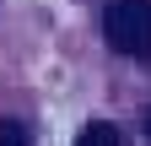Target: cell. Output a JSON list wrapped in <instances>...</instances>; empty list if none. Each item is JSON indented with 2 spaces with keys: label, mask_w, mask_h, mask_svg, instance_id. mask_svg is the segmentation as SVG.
Returning a JSON list of instances; mask_svg holds the SVG:
<instances>
[{
  "label": "cell",
  "mask_w": 151,
  "mask_h": 146,
  "mask_svg": "<svg viewBox=\"0 0 151 146\" xmlns=\"http://www.w3.org/2000/svg\"><path fill=\"white\" fill-rule=\"evenodd\" d=\"M108 43L129 60H151V0H108L103 6Z\"/></svg>",
  "instance_id": "obj_1"
},
{
  "label": "cell",
  "mask_w": 151,
  "mask_h": 146,
  "mask_svg": "<svg viewBox=\"0 0 151 146\" xmlns=\"http://www.w3.org/2000/svg\"><path fill=\"white\" fill-rule=\"evenodd\" d=\"M76 146H119V130H113V124H86V130L81 135H76Z\"/></svg>",
  "instance_id": "obj_2"
},
{
  "label": "cell",
  "mask_w": 151,
  "mask_h": 146,
  "mask_svg": "<svg viewBox=\"0 0 151 146\" xmlns=\"http://www.w3.org/2000/svg\"><path fill=\"white\" fill-rule=\"evenodd\" d=\"M0 146H32L27 124H16V119H0Z\"/></svg>",
  "instance_id": "obj_3"
},
{
  "label": "cell",
  "mask_w": 151,
  "mask_h": 146,
  "mask_svg": "<svg viewBox=\"0 0 151 146\" xmlns=\"http://www.w3.org/2000/svg\"><path fill=\"white\" fill-rule=\"evenodd\" d=\"M146 141H151V114H146Z\"/></svg>",
  "instance_id": "obj_4"
}]
</instances>
